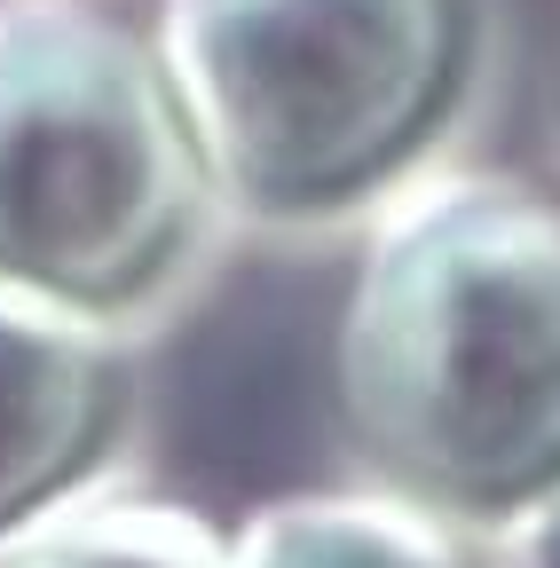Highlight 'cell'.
I'll use <instances>...</instances> for the list:
<instances>
[{
	"instance_id": "6da1fadb",
	"label": "cell",
	"mask_w": 560,
	"mask_h": 568,
	"mask_svg": "<svg viewBox=\"0 0 560 568\" xmlns=\"http://www.w3.org/2000/svg\"><path fill=\"white\" fill-rule=\"evenodd\" d=\"M332 387L347 443L418 514L560 489V197L489 166L379 197Z\"/></svg>"
},
{
	"instance_id": "7a4b0ae2",
	"label": "cell",
	"mask_w": 560,
	"mask_h": 568,
	"mask_svg": "<svg viewBox=\"0 0 560 568\" xmlns=\"http://www.w3.org/2000/svg\"><path fill=\"white\" fill-rule=\"evenodd\" d=\"M214 230L222 190L151 32L88 0H0V284L134 332Z\"/></svg>"
},
{
	"instance_id": "3957f363",
	"label": "cell",
	"mask_w": 560,
	"mask_h": 568,
	"mask_svg": "<svg viewBox=\"0 0 560 568\" xmlns=\"http://www.w3.org/2000/svg\"><path fill=\"white\" fill-rule=\"evenodd\" d=\"M151 48L222 190L261 230L395 197L474 80V0H159Z\"/></svg>"
},
{
	"instance_id": "277c9868",
	"label": "cell",
	"mask_w": 560,
	"mask_h": 568,
	"mask_svg": "<svg viewBox=\"0 0 560 568\" xmlns=\"http://www.w3.org/2000/svg\"><path fill=\"white\" fill-rule=\"evenodd\" d=\"M126 332L0 284V537L103 474L126 435Z\"/></svg>"
},
{
	"instance_id": "5b68a950",
	"label": "cell",
	"mask_w": 560,
	"mask_h": 568,
	"mask_svg": "<svg viewBox=\"0 0 560 568\" xmlns=\"http://www.w3.org/2000/svg\"><path fill=\"white\" fill-rule=\"evenodd\" d=\"M0 568H237V552L197 506L88 481L0 537Z\"/></svg>"
},
{
	"instance_id": "8992f818",
	"label": "cell",
	"mask_w": 560,
	"mask_h": 568,
	"mask_svg": "<svg viewBox=\"0 0 560 568\" xmlns=\"http://www.w3.org/2000/svg\"><path fill=\"white\" fill-rule=\"evenodd\" d=\"M237 568H458L450 537L410 506V497H339L301 489L268 506L230 537Z\"/></svg>"
}]
</instances>
